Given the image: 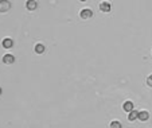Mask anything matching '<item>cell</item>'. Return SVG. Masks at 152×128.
<instances>
[{
    "instance_id": "6da1fadb",
    "label": "cell",
    "mask_w": 152,
    "mask_h": 128,
    "mask_svg": "<svg viewBox=\"0 0 152 128\" xmlns=\"http://www.w3.org/2000/svg\"><path fill=\"white\" fill-rule=\"evenodd\" d=\"M11 10V1L10 0H0V12H7Z\"/></svg>"
},
{
    "instance_id": "7a4b0ae2",
    "label": "cell",
    "mask_w": 152,
    "mask_h": 128,
    "mask_svg": "<svg viewBox=\"0 0 152 128\" xmlns=\"http://www.w3.org/2000/svg\"><path fill=\"white\" fill-rule=\"evenodd\" d=\"M79 16H81L82 19H89V18L93 16V11H92L90 8H84V10H81V12H79Z\"/></svg>"
},
{
    "instance_id": "3957f363",
    "label": "cell",
    "mask_w": 152,
    "mask_h": 128,
    "mask_svg": "<svg viewBox=\"0 0 152 128\" xmlns=\"http://www.w3.org/2000/svg\"><path fill=\"white\" fill-rule=\"evenodd\" d=\"M36 7H38L36 0H27V1H26V8H27L28 11H35Z\"/></svg>"
},
{
    "instance_id": "277c9868",
    "label": "cell",
    "mask_w": 152,
    "mask_h": 128,
    "mask_svg": "<svg viewBox=\"0 0 152 128\" xmlns=\"http://www.w3.org/2000/svg\"><path fill=\"white\" fill-rule=\"evenodd\" d=\"M3 62L5 63V65H12V63L15 62V57L12 54H5L3 55Z\"/></svg>"
},
{
    "instance_id": "5b68a950",
    "label": "cell",
    "mask_w": 152,
    "mask_h": 128,
    "mask_svg": "<svg viewBox=\"0 0 152 128\" xmlns=\"http://www.w3.org/2000/svg\"><path fill=\"white\" fill-rule=\"evenodd\" d=\"M110 8H112V6H110V3H108V1H101V3H100V10H101L102 12H109Z\"/></svg>"
},
{
    "instance_id": "8992f818",
    "label": "cell",
    "mask_w": 152,
    "mask_h": 128,
    "mask_svg": "<svg viewBox=\"0 0 152 128\" xmlns=\"http://www.w3.org/2000/svg\"><path fill=\"white\" fill-rule=\"evenodd\" d=\"M1 45H3L4 49H11V47L14 46V41H12L11 38H4Z\"/></svg>"
},
{
    "instance_id": "52a82bcc",
    "label": "cell",
    "mask_w": 152,
    "mask_h": 128,
    "mask_svg": "<svg viewBox=\"0 0 152 128\" xmlns=\"http://www.w3.org/2000/svg\"><path fill=\"white\" fill-rule=\"evenodd\" d=\"M123 109H124L125 112H132L133 111V103L132 101H125L124 104H123Z\"/></svg>"
},
{
    "instance_id": "ba28073f",
    "label": "cell",
    "mask_w": 152,
    "mask_h": 128,
    "mask_svg": "<svg viewBox=\"0 0 152 128\" xmlns=\"http://www.w3.org/2000/svg\"><path fill=\"white\" fill-rule=\"evenodd\" d=\"M34 50H35L36 54H43L45 50H46V47H45V45H42V43H36L35 47H34Z\"/></svg>"
},
{
    "instance_id": "9c48e42d",
    "label": "cell",
    "mask_w": 152,
    "mask_h": 128,
    "mask_svg": "<svg viewBox=\"0 0 152 128\" xmlns=\"http://www.w3.org/2000/svg\"><path fill=\"white\" fill-rule=\"evenodd\" d=\"M148 117H149V113L147 112V111H141V112H139V117H137V119L141 121H147Z\"/></svg>"
},
{
    "instance_id": "30bf717a",
    "label": "cell",
    "mask_w": 152,
    "mask_h": 128,
    "mask_svg": "<svg viewBox=\"0 0 152 128\" xmlns=\"http://www.w3.org/2000/svg\"><path fill=\"white\" fill-rule=\"evenodd\" d=\"M137 117H139V112H137V111H135V109H133L132 112H129L128 120H129V121H133V120H136Z\"/></svg>"
},
{
    "instance_id": "8fae6325",
    "label": "cell",
    "mask_w": 152,
    "mask_h": 128,
    "mask_svg": "<svg viewBox=\"0 0 152 128\" xmlns=\"http://www.w3.org/2000/svg\"><path fill=\"white\" fill-rule=\"evenodd\" d=\"M110 128H123V125H121L120 121L114 120V121H112V123H110Z\"/></svg>"
},
{
    "instance_id": "7c38bea8",
    "label": "cell",
    "mask_w": 152,
    "mask_h": 128,
    "mask_svg": "<svg viewBox=\"0 0 152 128\" xmlns=\"http://www.w3.org/2000/svg\"><path fill=\"white\" fill-rule=\"evenodd\" d=\"M147 84H148V86H151L152 88V74L151 76H148V78H147Z\"/></svg>"
},
{
    "instance_id": "4fadbf2b",
    "label": "cell",
    "mask_w": 152,
    "mask_h": 128,
    "mask_svg": "<svg viewBox=\"0 0 152 128\" xmlns=\"http://www.w3.org/2000/svg\"><path fill=\"white\" fill-rule=\"evenodd\" d=\"M3 93V89H1V86H0V94Z\"/></svg>"
},
{
    "instance_id": "5bb4252c",
    "label": "cell",
    "mask_w": 152,
    "mask_h": 128,
    "mask_svg": "<svg viewBox=\"0 0 152 128\" xmlns=\"http://www.w3.org/2000/svg\"><path fill=\"white\" fill-rule=\"evenodd\" d=\"M81 1H86V0H81Z\"/></svg>"
}]
</instances>
